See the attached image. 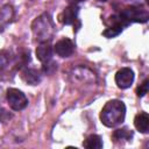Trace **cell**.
Masks as SVG:
<instances>
[{
	"instance_id": "1",
	"label": "cell",
	"mask_w": 149,
	"mask_h": 149,
	"mask_svg": "<svg viewBox=\"0 0 149 149\" xmlns=\"http://www.w3.org/2000/svg\"><path fill=\"white\" fill-rule=\"evenodd\" d=\"M126 115V106L120 100H109L100 113L101 122L107 127H115L123 122Z\"/></svg>"
},
{
	"instance_id": "2",
	"label": "cell",
	"mask_w": 149,
	"mask_h": 149,
	"mask_svg": "<svg viewBox=\"0 0 149 149\" xmlns=\"http://www.w3.org/2000/svg\"><path fill=\"white\" fill-rule=\"evenodd\" d=\"M31 30L35 40L38 41L40 43L49 42L55 33V26L51 16L48 13L41 14L31 23Z\"/></svg>"
},
{
	"instance_id": "3",
	"label": "cell",
	"mask_w": 149,
	"mask_h": 149,
	"mask_svg": "<svg viewBox=\"0 0 149 149\" xmlns=\"http://www.w3.org/2000/svg\"><path fill=\"white\" fill-rule=\"evenodd\" d=\"M120 17L122 19V21L125 22L126 26H128L132 22H147L149 19V14L147 12V9L139 7V6H130L125 8L123 10H121L120 13Z\"/></svg>"
},
{
	"instance_id": "4",
	"label": "cell",
	"mask_w": 149,
	"mask_h": 149,
	"mask_svg": "<svg viewBox=\"0 0 149 149\" xmlns=\"http://www.w3.org/2000/svg\"><path fill=\"white\" fill-rule=\"evenodd\" d=\"M7 101L9 104V107L14 111H21L26 108L28 105V99L17 88H8L7 90Z\"/></svg>"
},
{
	"instance_id": "5",
	"label": "cell",
	"mask_w": 149,
	"mask_h": 149,
	"mask_svg": "<svg viewBox=\"0 0 149 149\" xmlns=\"http://www.w3.org/2000/svg\"><path fill=\"white\" fill-rule=\"evenodd\" d=\"M134 81V72L129 68L120 69L115 74V83L119 88H128Z\"/></svg>"
},
{
	"instance_id": "6",
	"label": "cell",
	"mask_w": 149,
	"mask_h": 149,
	"mask_svg": "<svg viewBox=\"0 0 149 149\" xmlns=\"http://www.w3.org/2000/svg\"><path fill=\"white\" fill-rule=\"evenodd\" d=\"M54 50L61 57H70L74 51V44L70 38H62L55 44Z\"/></svg>"
},
{
	"instance_id": "7",
	"label": "cell",
	"mask_w": 149,
	"mask_h": 149,
	"mask_svg": "<svg viewBox=\"0 0 149 149\" xmlns=\"http://www.w3.org/2000/svg\"><path fill=\"white\" fill-rule=\"evenodd\" d=\"M78 12H79V8L76 5H70L59 15V21L63 24H73L77 21Z\"/></svg>"
},
{
	"instance_id": "8",
	"label": "cell",
	"mask_w": 149,
	"mask_h": 149,
	"mask_svg": "<svg viewBox=\"0 0 149 149\" xmlns=\"http://www.w3.org/2000/svg\"><path fill=\"white\" fill-rule=\"evenodd\" d=\"M21 78L29 85H38L41 83V73L36 69L26 68L21 71Z\"/></svg>"
},
{
	"instance_id": "9",
	"label": "cell",
	"mask_w": 149,
	"mask_h": 149,
	"mask_svg": "<svg viewBox=\"0 0 149 149\" xmlns=\"http://www.w3.org/2000/svg\"><path fill=\"white\" fill-rule=\"evenodd\" d=\"M36 57L41 63H48L52 58V47L47 43H41L36 49Z\"/></svg>"
},
{
	"instance_id": "10",
	"label": "cell",
	"mask_w": 149,
	"mask_h": 149,
	"mask_svg": "<svg viewBox=\"0 0 149 149\" xmlns=\"http://www.w3.org/2000/svg\"><path fill=\"white\" fill-rule=\"evenodd\" d=\"M135 128L141 133H148L149 130V115L146 112L139 113L134 119Z\"/></svg>"
},
{
	"instance_id": "11",
	"label": "cell",
	"mask_w": 149,
	"mask_h": 149,
	"mask_svg": "<svg viewBox=\"0 0 149 149\" xmlns=\"http://www.w3.org/2000/svg\"><path fill=\"white\" fill-rule=\"evenodd\" d=\"M83 146L87 149H100L102 148V140L99 135H90L83 143Z\"/></svg>"
},
{
	"instance_id": "12",
	"label": "cell",
	"mask_w": 149,
	"mask_h": 149,
	"mask_svg": "<svg viewBox=\"0 0 149 149\" xmlns=\"http://www.w3.org/2000/svg\"><path fill=\"white\" fill-rule=\"evenodd\" d=\"M13 17V7L6 5L0 10V28H3Z\"/></svg>"
},
{
	"instance_id": "13",
	"label": "cell",
	"mask_w": 149,
	"mask_h": 149,
	"mask_svg": "<svg viewBox=\"0 0 149 149\" xmlns=\"http://www.w3.org/2000/svg\"><path fill=\"white\" fill-rule=\"evenodd\" d=\"M133 136V133L128 129V128H120V129H116L114 133H113V139L115 141H121V140H130Z\"/></svg>"
},
{
	"instance_id": "14",
	"label": "cell",
	"mask_w": 149,
	"mask_h": 149,
	"mask_svg": "<svg viewBox=\"0 0 149 149\" xmlns=\"http://www.w3.org/2000/svg\"><path fill=\"white\" fill-rule=\"evenodd\" d=\"M10 62V55L6 50L0 51V70H3Z\"/></svg>"
},
{
	"instance_id": "15",
	"label": "cell",
	"mask_w": 149,
	"mask_h": 149,
	"mask_svg": "<svg viewBox=\"0 0 149 149\" xmlns=\"http://www.w3.org/2000/svg\"><path fill=\"white\" fill-rule=\"evenodd\" d=\"M148 88H149V80H148V79H144L143 83L137 87L136 94H137L139 97H143L146 93H148Z\"/></svg>"
},
{
	"instance_id": "16",
	"label": "cell",
	"mask_w": 149,
	"mask_h": 149,
	"mask_svg": "<svg viewBox=\"0 0 149 149\" xmlns=\"http://www.w3.org/2000/svg\"><path fill=\"white\" fill-rule=\"evenodd\" d=\"M71 5H76V3H78V2H81V1H85V0H68Z\"/></svg>"
},
{
	"instance_id": "17",
	"label": "cell",
	"mask_w": 149,
	"mask_h": 149,
	"mask_svg": "<svg viewBox=\"0 0 149 149\" xmlns=\"http://www.w3.org/2000/svg\"><path fill=\"white\" fill-rule=\"evenodd\" d=\"M98 1H102V2H104V1H106V0H98Z\"/></svg>"
}]
</instances>
